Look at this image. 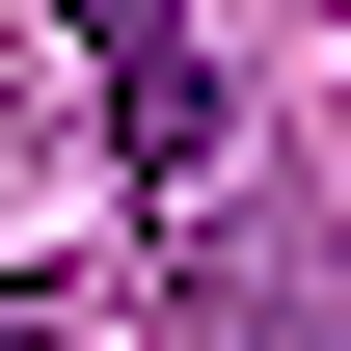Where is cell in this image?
I'll use <instances>...</instances> for the list:
<instances>
[{"label": "cell", "instance_id": "obj_2", "mask_svg": "<svg viewBox=\"0 0 351 351\" xmlns=\"http://www.w3.org/2000/svg\"><path fill=\"white\" fill-rule=\"evenodd\" d=\"M54 27H82V82H108V162L162 189H217V54H189V0H54Z\"/></svg>", "mask_w": 351, "mask_h": 351}, {"label": "cell", "instance_id": "obj_3", "mask_svg": "<svg viewBox=\"0 0 351 351\" xmlns=\"http://www.w3.org/2000/svg\"><path fill=\"white\" fill-rule=\"evenodd\" d=\"M0 351H54V298H0Z\"/></svg>", "mask_w": 351, "mask_h": 351}, {"label": "cell", "instance_id": "obj_1", "mask_svg": "<svg viewBox=\"0 0 351 351\" xmlns=\"http://www.w3.org/2000/svg\"><path fill=\"white\" fill-rule=\"evenodd\" d=\"M189 351H351V243H298V217H243V189H189Z\"/></svg>", "mask_w": 351, "mask_h": 351}]
</instances>
